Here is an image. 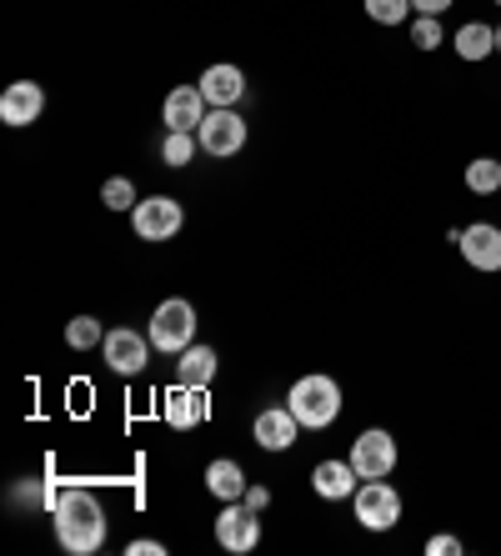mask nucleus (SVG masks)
Returning a JSON list of instances; mask_svg holds the SVG:
<instances>
[{"mask_svg":"<svg viewBox=\"0 0 501 556\" xmlns=\"http://www.w3.org/2000/svg\"><path fill=\"white\" fill-rule=\"evenodd\" d=\"M216 371H221V356L211 346H186L180 351V362H176V381L180 387H196V391H206L211 381H216Z\"/></svg>","mask_w":501,"mask_h":556,"instance_id":"16","label":"nucleus"},{"mask_svg":"<svg viewBox=\"0 0 501 556\" xmlns=\"http://www.w3.org/2000/svg\"><path fill=\"white\" fill-rule=\"evenodd\" d=\"M196 141H201L206 155H216V161H231V155L246 146V121L236 116V111H206V121H201V130H196Z\"/></svg>","mask_w":501,"mask_h":556,"instance_id":"10","label":"nucleus"},{"mask_svg":"<svg viewBox=\"0 0 501 556\" xmlns=\"http://www.w3.org/2000/svg\"><path fill=\"white\" fill-rule=\"evenodd\" d=\"M166 427L171 431H191L201 416H206V391H196V387H180L176 381V391H166Z\"/></svg>","mask_w":501,"mask_h":556,"instance_id":"17","label":"nucleus"},{"mask_svg":"<svg viewBox=\"0 0 501 556\" xmlns=\"http://www.w3.org/2000/svg\"><path fill=\"white\" fill-rule=\"evenodd\" d=\"M456 0H412V11L416 15H441V11H451Z\"/></svg>","mask_w":501,"mask_h":556,"instance_id":"28","label":"nucleus"},{"mask_svg":"<svg viewBox=\"0 0 501 556\" xmlns=\"http://www.w3.org/2000/svg\"><path fill=\"white\" fill-rule=\"evenodd\" d=\"M491 5H501V0H491Z\"/></svg>","mask_w":501,"mask_h":556,"instance_id":"31","label":"nucleus"},{"mask_svg":"<svg viewBox=\"0 0 501 556\" xmlns=\"http://www.w3.org/2000/svg\"><path fill=\"white\" fill-rule=\"evenodd\" d=\"M151 341L141 337V331H130V326H116V331H105V341H101V356H105V366L116 376H141L146 371V362H151Z\"/></svg>","mask_w":501,"mask_h":556,"instance_id":"9","label":"nucleus"},{"mask_svg":"<svg viewBox=\"0 0 501 556\" xmlns=\"http://www.w3.org/2000/svg\"><path fill=\"white\" fill-rule=\"evenodd\" d=\"M351 511H356V521L366 531H397L401 527V492L391 486L386 477H376V481H361L356 486V496H351Z\"/></svg>","mask_w":501,"mask_h":556,"instance_id":"3","label":"nucleus"},{"mask_svg":"<svg viewBox=\"0 0 501 556\" xmlns=\"http://www.w3.org/2000/svg\"><path fill=\"white\" fill-rule=\"evenodd\" d=\"M497 55H501V26H497Z\"/></svg>","mask_w":501,"mask_h":556,"instance_id":"30","label":"nucleus"},{"mask_svg":"<svg viewBox=\"0 0 501 556\" xmlns=\"http://www.w3.org/2000/svg\"><path fill=\"white\" fill-rule=\"evenodd\" d=\"M40 111H46V91H40L36 80H11V86L0 91V121L11 130L36 126Z\"/></svg>","mask_w":501,"mask_h":556,"instance_id":"11","label":"nucleus"},{"mask_svg":"<svg viewBox=\"0 0 501 556\" xmlns=\"http://www.w3.org/2000/svg\"><path fill=\"white\" fill-rule=\"evenodd\" d=\"M101 341H105V326L96 316H71L65 321V346L71 351H96Z\"/></svg>","mask_w":501,"mask_h":556,"instance_id":"22","label":"nucleus"},{"mask_svg":"<svg viewBox=\"0 0 501 556\" xmlns=\"http://www.w3.org/2000/svg\"><path fill=\"white\" fill-rule=\"evenodd\" d=\"M191 341H196V306L186 296L161 301L151 316V346L161 351V356H180Z\"/></svg>","mask_w":501,"mask_h":556,"instance_id":"4","label":"nucleus"},{"mask_svg":"<svg viewBox=\"0 0 501 556\" xmlns=\"http://www.w3.org/2000/svg\"><path fill=\"white\" fill-rule=\"evenodd\" d=\"M466 546L456 542V536H447V531H437V536H426V556H462Z\"/></svg>","mask_w":501,"mask_h":556,"instance_id":"26","label":"nucleus"},{"mask_svg":"<svg viewBox=\"0 0 501 556\" xmlns=\"http://www.w3.org/2000/svg\"><path fill=\"white\" fill-rule=\"evenodd\" d=\"M286 406H291V416L301 421V431H326L336 416H341V387H336L331 376L311 371L286 391Z\"/></svg>","mask_w":501,"mask_h":556,"instance_id":"2","label":"nucleus"},{"mask_svg":"<svg viewBox=\"0 0 501 556\" xmlns=\"http://www.w3.org/2000/svg\"><path fill=\"white\" fill-rule=\"evenodd\" d=\"M51 527H55V542H61V552L96 556L105 546V506L96 502L86 486H71V492L55 496Z\"/></svg>","mask_w":501,"mask_h":556,"instance_id":"1","label":"nucleus"},{"mask_svg":"<svg viewBox=\"0 0 501 556\" xmlns=\"http://www.w3.org/2000/svg\"><path fill=\"white\" fill-rule=\"evenodd\" d=\"M466 191L472 195H501V161L497 155H476L472 166H466Z\"/></svg>","mask_w":501,"mask_h":556,"instance_id":"20","label":"nucleus"},{"mask_svg":"<svg viewBox=\"0 0 501 556\" xmlns=\"http://www.w3.org/2000/svg\"><path fill=\"white\" fill-rule=\"evenodd\" d=\"M441 40H447L441 15H416V21H412V46H416V51H437Z\"/></svg>","mask_w":501,"mask_h":556,"instance_id":"25","label":"nucleus"},{"mask_svg":"<svg viewBox=\"0 0 501 556\" xmlns=\"http://www.w3.org/2000/svg\"><path fill=\"white\" fill-rule=\"evenodd\" d=\"M246 486H251V481H246L241 462H231V456H221V462L206 466V492L216 496V502H241Z\"/></svg>","mask_w":501,"mask_h":556,"instance_id":"18","label":"nucleus"},{"mask_svg":"<svg viewBox=\"0 0 501 556\" xmlns=\"http://www.w3.org/2000/svg\"><path fill=\"white\" fill-rule=\"evenodd\" d=\"M361 477L356 466L341 462V456H326V462H316V471H311V492L322 496V502H347V496H356Z\"/></svg>","mask_w":501,"mask_h":556,"instance_id":"13","label":"nucleus"},{"mask_svg":"<svg viewBox=\"0 0 501 556\" xmlns=\"http://www.w3.org/2000/svg\"><path fill=\"white\" fill-rule=\"evenodd\" d=\"M451 46H456V55L462 61H487L491 51H497V26H487V21H466L456 36H451Z\"/></svg>","mask_w":501,"mask_h":556,"instance_id":"19","label":"nucleus"},{"mask_svg":"<svg viewBox=\"0 0 501 556\" xmlns=\"http://www.w3.org/2000/svg\"><path fill=\"white\" fill-rule=\"evenodd\" d=\"M256 446L261 452H291L296 437H301V421L291 416V406H266V412L256 416Z\"/></svg>","mask_w":501,"mask_h":556,"instance_id":"14","label":"nucleus"},{"mask_svg":"<svg viewBox=\"0 0 501 556\" xmlns=\"http://www.w3.org/2000/svg\"><path fill=\"white\" fill-rule=\"evenodd\" d=\"M180 226H186V211H180L176 195H141L136 211H130V231L141 236V241H151V247L171 241Z\"/></svg>","mask_w":501,"mask_h":556,"instance_id":"5","label":"nucleus"},{"mask_svg":"<svg viewBox=\"0 0 501 556\" xmlns=\"http://www.w3.org/2000/svg\"><path fill=\"white\" fill-rule=\"evenodd\" d=\"M130 556H166V542H155V536H141V542L126 546Z\"/></svg>","mask_w":501,"mask_h":556,"instance_id":"27","label":"nucleus"},{"mask_svg":"<svg viewBox=\"0 0 501 556\" xmlns=\"http://www.w3.org/2000/svg\"><path fill=\"white\" fill-rule=\"evenodd\" d=\"M366 15H372L376 26H401V21H412V0H361Z\"/></svg>","mask_w":501,"mask_h":556,"instance_id":"23","label":"nucleus"},{"mask_svg":"<svg viewBox=\"0 0 501 556\" xmlns=\"http://www.w3.org/2000/svg\"><path fill=\"white\" fill-rule=\"evenodd\" d=\"M201 86V96H206L211 111H236V101L246 96V76H241V65H206V76L196 80Z\"/></svg>","mask_w":501,"mask_h":556,"instance_id":"12","label":"nucleus"},{"mask_svg":"<svg viewBox=\"0 0 501 556\" xmlns=\"http://www.w3.org/2000/svg\"><path fill=\"white\" fill-rule=\"evenodd\" d=\"M241 502H246V506H256V511H266V506H271V492H266V486H246Z\"/></svg>","mask_w":501,"mask_h":556,"instance_id":"29","label":"nucleus"},{"mask_svg":"<svg viewBox=\"0 0 501 556\" xmlns=\"http://www.w3.org/2000/svg\"><path fill=\"white\" fill-rule=\"evenodd\" d=\"M261 542V511L246 502H221V517H216V546L221 552H256Z\"/></svg>","mask_w":501,"mask_h":556,"instance_id":"7","label":"nucleus"},{"mask_svg":"<svg viewBox=\"0 0 501 556\" xmlns=\"http://www.w3.org/2000/svg\"><path fill=\"white\" fill-rule=\"evenodd\" d=\"M456 251H462V261L472 266V271L497 276L501 271V226L497 220H472V226H462Z\"/></svg>","mask_w":501,"mask_h":556,"instance_id":"8","label":"nucleus"},{"mask_svg":"<svg viewBox=\"0 0 501 556\" xmlns=\"http://www.w3.org/2000/svg\"><path fill=\"white\" fill-rule=\"evenodd\" d=\"M101 201H105V211H136V181L130 176H111V181L101 186Z\"/></svg>","mask_w":501,"mask_h":556,"instance_id":"24","label":"nucleus"},{"mask_svg":"<svg viewBox=\"0 0 501 556\" xmlns=\"http://www.w3.org/2000/svg\"><path fill=\"white\" fill-rule=\"evenodd\" d=\"M196 151H201V141H196V130H166V141H161V161L166 166H191Z\"/></svg>","mask_w":501,"mask_h":556,"instance_id":"21","label":"nucleus"},{"mask_svg":"<svg viewBox=\"0 0 501 556\" xmlns=\"http://www.w3.org/2000/svg\"><path fill=\"white\" fill-rule=\"evenodd\" d=\"M347 462L356 466L361 481H376V477H391V471H397L401 446H397V437H391V431L366 427L356 441H351V456H347Z\"/></svg>","mask_w":501,"mask_h":556,"instance_id":"6","label":"nucleus"},{"mask_svg":"<svg viewBox=\"0 0 501 556\" xmlns=\"http://www.w3.org/2000/svg\"><path fill=\"white\" fill-rule=\"evenodd\" d=\"M161 121H166V130H201V121H206L201 86H176L166 96V105H161Z\"/></svg>","mask_w":501,"mask_h":556,"instance_id":"15","label":"nucleus"}]
</instances>
